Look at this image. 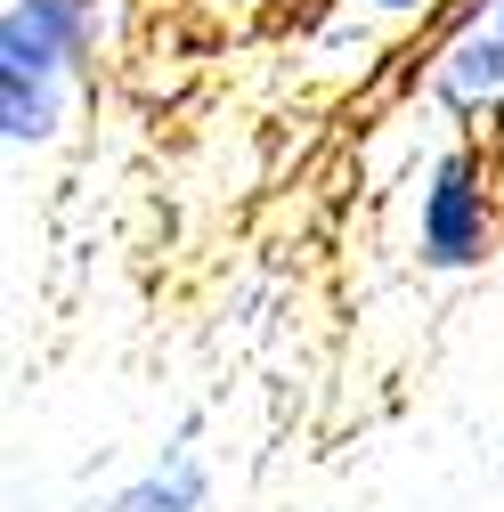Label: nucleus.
Returning a JSON list of instances; mask_svg holds the SVG:
<instances>
[{
  "label": "nucleus",
  "instance_id": "obj_1",
  "mask_svg": "<svg viewBox=\"0 0 504 512\" xmlns=\"http://www.w3.org/2000/svg\"><path fill=\"white\" fill-rule=\"evenodd\" d=\"M504 244V163L480 139H439L415 171L407 261L423 277H472Z\"/></svg>",
  "mask_w": 504,
  "mask_h": 512
},
{
  "label": "nucleus",
  "instance_id": "obj_2",
  "mask_svg": "<svg viewBox=\"0 0 504 512\" xmlns=\"http://www.w3.org/2000/svg\"><path fill=\"white\" fill-rule=\"evenodd\" d=\"M407 90L448 122V139L496 131L504 122V0H464L407 66Z\"/></svg>",
  "mask_w": 504,
  "mask_h": 512
},
{
  "label": "nucleus",
  "instance_id": "obj_3",
  "mask_svg": "<svg viewBox=\"0 0 504 512\" xmlns=\"http://www.w3.org/2000/svg\"><path fill=\"white\" fill-rule=\"evenodd\" d=\"M106 49H114V0H0V82L82 98Z\"/></svg>",
  "mask_w": 504,
  "mask_h": 512
},
{
  "label": "nucleus",
  "instance_id": "obj_4",
  "mask_svg": "<svg viewBox=\"0 0 504 512\" xmlns=\"http://www.w3.org/2000/svg\"><path fill=\"white\" fill-rule=\"evenodd\" d=\"M464 0H326V25L318 41H342L358 49V66H374L366 49H407V41H431Z\"/></svg>",
  "mask_w": 504,
  "mask_h": 512
},
{
  "label": "nucleus",
  "instance_id": "obj_5",
  "mask_svg": "<svg viewBox=\"0 0 504 512\" xmlns=\"http://www.w3.org/2000/svg\"><path fill=\"white\" fill-rule=\"evenodd\" d=\"M98 512H212V464L187 447V431L163 447V456H147L131 480H114Z\"/></svg>",
  "mask_w": 504,
  "mask_h": 512
}]
</instances>
